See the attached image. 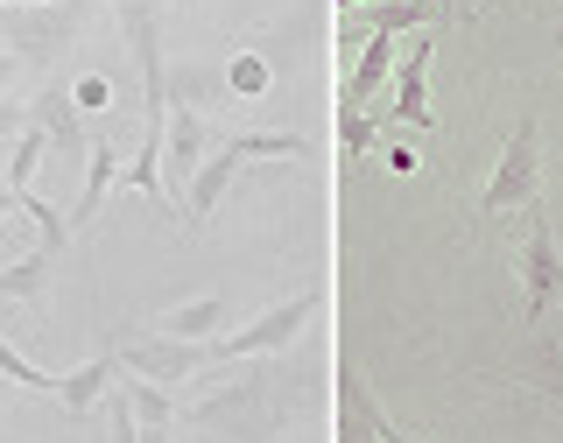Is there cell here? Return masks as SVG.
<instances>
[{"label": "cell", "mask_w": 563, "mask_h": 443, "mask_svg": "<svg viewBox=\"0 0 563 443\" xmlns=\"http://www.w3.org/2000/svg\"><path fill=\"white\" fill-rule=\"evenodd\" d=\"M430 57H437V35H416V49L395 70V120L416 128V134L437 128V113H430Z\"/></svg>", "instance_id": "ba28073f"}, {"label": "cell", "mask_w": 563, "mask_h": 443, "mask_svg": "<svg viewBox=\"0 0 563 443\" xmlns=\"http://www.w3.org/2000/svg\"><path fill=\"white\" fill-rule=\"evenodd\" d=\"M268 85H275V70L261 64L254 49H246V57H233V64H225V92H233V99H261V92H268Z\"/></svg>", "instance_id": "603a6c76"}, {"label": "cell", "mask_w": 563, "mask_h": 443, "mask_svg": "<svg viewBox=\"0 0 563 443\" xmlns=\"http://www.w3.org/2000/svg\"><path fill=\"white\" fill-rule=\"evenodd\" d=\"M49 261L57 254H43V246L22 254V261H8V268H0V296H8V303H35V296L49 289Z\"/></svg>", "instance_id": "9a60e30c"}, {"label": "cell", "mask_w": 563, "mask_h": 443, "mask_svg": "<svg viewBox=\"0 0 563 443\" xmlns=\"http://www.w3.org/2000/svg\"><path fill=\"white\" fill-rule=\"evenodd\" d=\"M70 99H78L85 113H92V106H106V99H113V85H106V78H78V85H70Z\"/></svg>", "instance_id": "83f0119b"}, {"label": "cell", "mask_w": 563, "mask_h": 443, "mask_svg": "<svg viewBox=\"0 0 563 443\" xmlns=\"http://www.w3.org/2000/svg\"><path fill=\"white\" fill-rule=\"evenodd\" d=\"M14 70H22V57H14V49H0V99H8V85H14Z\"/></svg>", "instance_id": "f1b7e54d"}, {"label": "cell", "mask_w": 563, "mask_h": 443, "mask_svg": "<svg viewBox=\"0 0 563 443\" xmlns=\"http://www.w3.org/2000/svg\"><path fill=\"white\" fill-rule=\"evenodd\" d=\"M542 190V120L528 113L515 134H507L500 163H493L486 190H479V219H500V211H528Z\"/></svg>", "instance_id": "6da1fadb"}, {"label": "cell", "mask_w": 563, "mask_h": 443, "mask_svg": "<svg viewBox=\"0 0 563 443\" xmlns=\"http://www.w3.org/2000/svg\"><path fill=\"white\" fill-rule=\"evenodd\" d=\"M515 261H521V310H528V324H542V317L563 303V246H556L542 204H528V233H521Z\"/></svg>", "instance_id": "3957f363"}, {"label": "cell", "mask_w": 563, "mask_h": 443, "mask_svg": "<svg viewBox=\"0 0 563 443\" xmlns=\"http://www.w3.org/2000/svg\"><path fill=\"white\" fill-rule=\"evenodd\" d=\"M0 380H14V387H35V395H57V374H43L35 359H22L8 339H0Z\"/></svg>", "instance_id": "cb8c5ba5"}, {"label": "cell", "mask_w": 563, "mask_h": 443, "mask_svg": "<svg viewBox=\"0 0 563 443\" xmlns=\"http://www.w3.org/2000/svg\"><path fill=\"white\" fill-rule=\"evenodd\" d=\"M120 374V352H99V359H85V366H70V374H57V401H64V416L70 422H85L106 401V387H113Z\"/></svg>", "instance_id": "30bf717a"}, {"label": "cell", "mask_w": 563, "mask_h": 443, "mask_svg": "<svg viewBox=\"0 0 563 443\" xmlns=\"http://www.w3.org/2000/svg\"><path fill=\"white\" fill-rule=\"evenodd\" d=\"M387 70H395V35H374V43H366V57H360V70L345 78V106H366L387 85Z\"/></svg>", "instance_id": "4fadbf2b"}, {"label": "cell", "mask_w": 563, "mask_h": 443, "mask_svg": "<svg viewBox=\"0 0 563 443\" xmlns=\"http://www.w3.org/2000/svg\"><path fill=\"white\" fill-rule=\"evenodd\" d=\"M339 8H360V0H339Z\"/></svg>", "instance_id": "d6a6232c"}, {"label": "cell", "mask_w": 563, "mask_h": 443, "mask_svg": "<svg viewBox=\"0 0 563 443\" xmlns=\"http://www.w3.org/2000/svg\"><path fill=\"white\" fill-rule=\"evenodd\" d=\"M366 29H374V35H401V29H437V0H380V8L366 14Z\"/></svg>", "instance_id": "44dd1931"}, {"label": "cell", "mask_w": 563, "mask_h": 443, "mask_svg": "<svg viewBox=\"0 0 563 443\" xmlns=\"http://www.w3.org/2000/svg\"><path fill=\"white\" fill-rule=\"evenodd\" d=\"M113 190H120V148H113V141H92V155H85V190H78V204L64 211L70 233H78V225H92Z\"/></svg>", "instance_id": "8fae6325"}, {"label": "cell", "mask_w": 563, "mask_h": 443, "mask_svg": "<svg viewBox=\"0 0 563 443\" xmlns=\"http://www.w3.org/2000/svg\"><path fill=\"white\" fill-rule=\"evenodd\" d=\"M345 409H360L366 422H374V436H380V443H430V436H409V430H395V422L380 416V401L366 395V380H360V374H345Z\"/></svg>", "instance_id": "7402d4cb"}, {"label": "cell", "mask_w": 563, "mask_h": 443, "mask_svg": "<svg viewBox=\"0 0 563 443\" xmlns=\"http://www.w3.org/2000/svg\"><path fill=\"white\" fill-rule=\"evenodd\" d=\"M339 141H345V155H366L380 141V128L366 120V106H339Z\"/></svg>", "instance_id": "d4e9b609"}, {"label": "cell", "mask_w": 563, "mask_h": 443, "mask_svg": "<svg viewBox=\"0 0 563 443\" xmlns=\"http://www.w3.org/2000/svg\"><path fill=\"white\" fill-rule=\"evenodd\" d=\"M246 409H261V374H246V380H233V387H219V395H205L190 416H198L205 430H219V422H233V416H246Z\"/></svg>", "instance_id": "5bb4252c"}, {"label": "cell", "mask_w": 563, "mask_h": 443, "mask_svg": "<svg viewBox=\"0 0 563 443\" xmlns=\"http://www.w3.org/2000/svg\"><path fill=\"white\" fill-rule=\"evenodd\" d=\"M29 113H35V128L49 134V155H64V163L92 155V134H85V106L70 99V85H43Z\"/></svg>", "instance_id": "5b68a950"}, {"label": "cell", "mask_w": 563, "mask_h": 443, "mask_svg": "<svg viewBox=\"0 0 563 443\" xmlns=\"http://www.w3.org/2000/svg\"><path fill=\"white\" fill-rule=\"evenodd\" d=\"M556 43H563V22H556Z\"/></svg>", "instance_id": "836d02e7"}, {"label": "cell", "mask_w": 563, "mask_h": 443, "mask_svg": "<svg viewBox=\"0 0 563 443\" xmlns=\"http://www.w3.org/2000/svg\"><path fill=\"white\" fill-rule=\"evenodd\" d=\"M120 359H128V374H141V380L176 387V380H190V374H205V366H211V345H190V339H169V331H148V339H128V345H120Z\"/></svg>", "instance_id": "277c9868"}, {"label": "cell", "mask_w": 563, "mask_h": 443, "mask_svg": "<svg viewBox=\"0 0 563 443\" xmlns=\"http://www.w3.org/2000/svg\"><path fill=\"white\" fill-rule=\"evenodd\" d=\"M225 324V296H190V303H176L155 317V331H169V339H190V345H211Z\"/></svg>", "instance_id": "7c38bea8"}, {"label": "cell", "mask_w": 563, "mask_h": 443, "mask_svg": "<svg viewBox=\"0 0 563 443\" xmlns=\"http://www.w3.org/2000/svg\"><path fill=\"white\" fill-rule=\"evenodd\" d=\"M0 35H8V43H14V57H49V49H57L70 29L57 22V14H22V22H8Z\"/></svg>", "instance_id": "d6986e66"}, {"label": "cell", "mask_w": 563, "mask_h": 443, "mask_svg": "<svg viewBox=\"0 0 563 443\" xmlns=\"http://www.w3.org/2000/svg\"><path fill=\"white\" fill-rule=\"evenodd\" d=\"M233 141L246 148V163H303L310 155V141L289 128H261V134H233Z\"/></svg>", "instance_id": "ffe728a7"}, {"label": "cell", "mask_w": 563, "mask_h": 443, "mask_svg": "<svg viewBox=\"0 0 563 443\" xmlns=\"http://www.w3.org/2000/svg\"><path fill=\"white\" fill-rule=\"evenodd\" d=\"M43 155H49V134L29 120V128L8 141V176H0V184H8V190H29V184H35V169H43Z\"/></svg>", "instance_id": "ac0fdd59"}, {"label": "cell", "mask_w": 563, "mask_h": 443, "mask_svg": "<svg viewBox=\"0 0 563 443\" xmlns=\"http://www.w3.org/2000/svg\"><path fill=\"white\" fill-rule=\"evenodd\" d=\"M106 430H113V443H141V422H134V409H128V395L106 401Z\"/></svg>", "instance_id": "484cf974"}, {"label": "cell", "mask_w": 563, "mask_h": 443, "mask_svg": "<svg viewBox=\"0 0 563 443\" xmlns=\"http://www.w3.org/2000/svg\"><path fill=\"white\" fill-rule=\"evenodd\" d=\"M8 211H14V190H0V219H8Z\"/></svg>", "instance_id": "4dcf8cb0"}, {"label": "cell", "mask_w": 563, "mask_h": 443, "mask_svg": "<svg viewBox=\"0 0 563 443\" xmlns=\"http://www.w3.org/2000/svg\"><path fill=\"white\" fill-rule=\"evenodd\" d=\"M0 8H43V0H0ZM92 8H99V0H92Z\"/></svg>", "instance_id": "f546056e"}, {"label": "cell", "mask_w": 563, "mask_h": 443, "mask_svg": "<svg viewBox=\"0 0 563 443\" xmlns=\"http://www.w3.org/2000/svg\"><path fill=\"white\" fill-rule=\"evenodd\" d=\"M29 120H35V113H29L22 99H0V141H14V134L29 128Z\"/></svg>", "instance_id": "4316f807"}, {"label": "cell", "mask_w": 563, "mask_h": 443, "mask_svg": "<svg viewBox=\"0 0 563 443\" xmlns=\"http://www.w3.org/2000/svg\"><path fill=\"white\" fill-rule=\"evenodd\" d=\"M14 211H29L35 246H43V254H64V246H70V219H64L49 198H35V190H14Z\"/></svg>", "instance_id": "e0dca14e"}, {"label": "cell", "mask_w": 563, "mask_h": 443, "mask_svg": "<svg viewBox=\"0 0 563 443\" xmlns=\"http://www.w3.org/2000/svg\"><path fill=\"white\" fill-rule=\"evenodd\" d=\"M317 303H324L317 289L282 296V303H275V310H261L254 324H240V331H225V339H211V366H233V359H268V352L296 345V331H303L310 317H317Z\"/></svg>", "instance_id": "7a4b0ae2"}, {"label": "cell", "mask_w": 563, "mask_h": 443, "mask_svg": "<svg viewBox=\"0 0 563 443\" xmlns=\"http://www.w3.org/2000/svg\"><path fill=\"white\" fill-rule=\"evenodd\" d=\"M205 141H211V128H205V106H190V99H169V128H163V169L176 176V190L198 176V163H205Z\"/></svg>", "instance_id": "52a82bcc"}, {"label": "cell", "mask_w": 563, "mask_h": 443, "mask_svg": "<svg viewBox=\"0 0 563 443\" xmlns=\"http://www.w3.org/2000/svg\"><path fill=\"white\" fill-rule=\"evenodd\" d=\"M515 380L528 395H542L550 409H563V331H536L515 359Z\"/></svg>", "instance_id": "9c48e42d"}, {"label": "cell", "mask_w": 563, "mask_h": 443, "mask_svg": "<svg viewBox=\"0 0 563 443\" xmlns=\"http://www.w3.org/2000/svg\"><path fill=\"white\" fill-rule=\"evenodd\" d=\"M120 395H128V409H134L141 430H169V422H176V401H169V387H163V380L128 374V387H120Z\"/></svg>", "instance_id": "2e32d148"}, {"label": "cell", "mask_w": 563, "mask_h": 443, "mask_svg": "<svg viewBox=\"0 0 563 443\" xmlns=\"http://www.w3.org/2000/svg\"><path fill=\"white\" fill-rule=\"evenodd\" d=\"M0 176H8V141H0Z\"/></svg>", "instance_id": "1f68e13d"}, {"label": "cell", "mask_w": 563, "mask_h": 443, "mask_svg": "<svg viewBox=\"0 0 563 443\" xmlns=\"http://www.w3.org/2000/svg\"><path fill=\"white\" fill-rule=\"evenodd\" d=\"M0 49H8V35H0Z\"/></svg>", "instance_id": "e575fe53"}, {"label": "cell", "mask_w": 563, "mask_h": 443, "mask_svg": "<svg viewBox=\"0 0 563 443\" xmlns=\"http://www.w3.org/2000/svg\"><path fill=\"white\" fill-rule=\"evenodd\" d=\"M240 169H246V148H240L233 134H225L219 148H211L205 163H198V176L184 184V219H198V225H205L211 211H219V198L233 190V176H240Z\"/></svg>", "instance_id": "8992f818"}]
</instances>
